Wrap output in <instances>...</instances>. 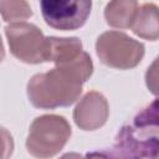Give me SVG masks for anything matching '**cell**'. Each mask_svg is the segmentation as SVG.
Listing matches in <instances>:
<instances>
[{
    "mask_svg": "<svg viewBox=\"0 0 159 159\" xmlns=\"http://www.w3.org/2000/svg\"><path fill=\"white\" fill-rule=\"evenodd\" d=\"M134 124L138 128H142L147 124H159V99L145 108L144 112L138 113L134 118Z\"/></svg>",
    "mask_w": 159,
    "mask_h": 159,
    "instance_id": "obj_2",
    "label": "cell"
},
{
    "mask_svg": "<svg viewBox=\"0 0 159 159\" xmlns=\"http://www.w3.org/2000/svg\"><path fill=\"white\" fill-rule=\"evenodd\" d=\"M42 17L47 25L58 30H75L81 27L89 15L91 1H41Z\"/></svg>",
    "mask_w": 159,
    "mask_h": 159,
    "instance_id": "obj_1",
    "label": "cell"
}]
</instances>
